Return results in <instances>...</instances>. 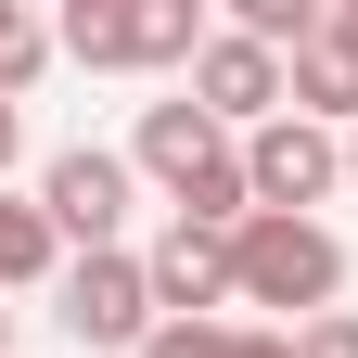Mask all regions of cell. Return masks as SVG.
Here are the masks:
<instances>
[{
	"mask_svg": "<svg viewBox=\"0 0 358 358\" xmlns=\"http://www.w3.org/2000/svg\"><path fill=\"white\" fill-rule=\"evenodd\" d=\"M333 294H345V243L320 217H243L231 231V307H294V333H307V320H333Z\"/></svg>",
	"mask_w": 358,
	"mask_h": 358,
	"instance_id": "obj_1",
	"label": "cell"
},
{
	"mask_svg": "<svg viewBox=\"0 0 358 358\" xmlns=\"http://www.w3.org/2000/svg\"><path fill=\"white\" fill-rule=\"evenodd\" d=\"M52 38H64V64H90V77H154V64H192L217 26L192 13V0H77Z\"/></svg>",
	"mask_w": 358,
	"mask_h": 358,
	"instance_id": "obj_2",
	"label": "cell"
},
{
	"mask_svg": "<svg viewBox=\"0 0 358 358\" xmlns=\"http://www.w3.org/2000/svg\"><path fill=\"white\" fill-rule=\"evenodd\" d=\"M52 294H64V333H77V345H103V358H141V345L166 333L154 268L128 256V243H115V256H64V282H52Z\"/></svg>",
	"mask_w": 358,
	"mask_h": 358,
	"instance_id": "obj_3",
	"label": "cell"
},
{
	"mask_svg": "<svg viewBox=\"0 0 358 358\" xmlns=\"http://www.w3.org/2000/svg\"><path fill=\"white\" fill-rule=\"evenodd\" d=\"M128 154H103V141H77V154H52L38 166V217L77 243V256H115V231H128Z\"/></svg>",
	"mask_w": 358,
	"mask_h": 358,
	"instance_id": "obj_4",
	"label": "cell"
},
{
	"mask_svg": "<svg viewBox=\"0 0 358 358\" xmlns=\"http://www.w3.org/2000/svg\"><path fill=\"white\" fill-rule=\"evenodd\" d=\"M192 103H205L217 128H243V141H256L268 115H294V64H282V52H256L243 26H217L205 52H192Z\"/></svg>",
	"mask_w": 358,
	"mask_h": 358,
	"instance_id": "obj_5",
	"label": "cell"
},
{
	"mask_svg": "<svg viewBox=\"0 0 358 358\" xmlns=\"http://www.w3.org/2000/svg\"><path fill=\"white\" fill-rule=\"evenodd\" d=\"M243 179H256V217H307V205L345 179V141L307 128V115H268L256 141H243Z\"/></svg>",
	"mask_w": 358,
	"mask_h": 358,
	"instance_id": "obj_6",
	"label": "cell"
},
{
	"mask_svg": "<svg viewBox=\"0 0 358 358\" xmlns=\"http://www.w3.org/2000/svg\"><path fill=\"white\" fill-rule=\"evenodd\" d=\"M231 154H243V141L192 103V90H179V103H141V141H128V166H141V179H166V205L192 192L205 166H231Z\"/></svg>",
	"mask_w": 358,
	"mask_h": 358,
	"instance_id": "obj_7",
	"label": "cell"
},
{
	"mask_svg": "<svg viewBox=\"0 0 358 358\" xmlns=\"http://www.w3.org/2000/svg\"><path fill=\"white\" fill-rule=\"evenodd\" d=\"M141 268H154V307H166V320H205V307H231V231H192V217H166Z\"/></svg>",
	"mask_w": 358,
	"mask_h": 358,
	"instance_id": "obj_8",
	"label": "cell"
},
{
	"mask_svg": "<svg viewBox=\"0 0 358 358\" xmlns=\"http://www.w3.org/2000/svg\"><path fill=\"white\" fill-rule=\"evenodd\" d=\"M294 115L333 128V141H358V52H345V26H320L294 52Z\"/></svg>",
	"mask_w": 358,
	"mask_h": 358,
	"instance_id": "obj_9",
	"label": "cell"
},
{
	"mask_svg": "<svg viewBox=\"0 0 358 358\" xmlns=\"http://www.w3.org/2000/svg\"><path fill=\"white\" fill-rule=\"evenodd\" d=\"M26 282H64V231L0 192V294H26Z\"/></svg>",
	"mask_w": 358,
	"mask_h": 358,
	"instance_id": "obj_10",
	"label": "cell"
},
{
	"mask_svg": "<svg viewBox=\"0 0 358 358\" xmlns=\"http://www.w3.org/2000/svg\"><path fill=\"white\" fill-rule=\"evenodd\" d=\"M52 52H64V38L38 26L26 0H0V103H26V90H38V64H52Z\"/></svg>",
	"mask_w": 358,
	"mask_h": 358,
	"instance_id": "obj_11",
	"label": "cell"
},
{
	"mask_svg": "<svg viewBox=\"0 0 358 358\" xmlns=\"http://www.w3.org/2000/svg\"><path fill=\"white\" fill-rule=\"evenodd\" d=\"M294 358H358V320H345V307H333V320H307V333H294Z\"/></svg>",
	"mask_w": 358,
	"mask_h": 358,
	"instance_id": "obj_12",
	"label": "cell"
},
{
	"mask_svg": "<svg viewBox=\"0 0 358 358\" xmlns=\"http://www.w3.org/2000/svg\"><path fill=\"white\" fill-rule=\"evenodd\" d=\"M217 358H294V333H243V320H231V345H217Z\"/></svg>",
	"mask_w": 358,
	"mask_h": 358,
	"instance_id": "obj_13",
	"label": "cell"
},
{
	"mask_svg": "<svg viewBox=\"0 0 358 358\" xmlns=\"http://www.w3.org/2000/svg\"><path fill=\"white\" fill-rule=\"evenodd\" d=\"M13 154H26V115H13V103H0V179H13Z\"/></svg>",
	"mask_w": 358,
	"mask_h": 358,
	"instance_id": "obj_14",
	"label": "cell"
},
{
	"mask_svg": "<svg viewBox=\"0 0 358 358\" xmlns=\"http://www.w3.org/2000/svg\"><path fill=\"white\" fill-rule=\"evenodd\" d=\"M333 26H345V52H358V0H345V13H333Z\"/></svg>",
	"mask_w": 358,
	"mask_h": 358,
	"instance_id": "obj_15",
	"label": "cell"
},
{
	"mask_svg": "<svg viewBox=\"0 0 358 358\" xmlns=\"http://www.w3.org/2000/svg\"><path fill=\"white\" fill-rule=\"evenodd\" d=\"M0 358H13V307H0Z\"/></svg>",
	"mask_w": 358,
	"mask_h": 358,
	"instance_id": "obj_16",
	"label": "cell"
},
{
	"mask_svg": "<svg viewBox=\"0 0 358 358\" xmlns=\"http://www.w3.org/2000/svg\"><path fill=\"white\" fill-rule=\"evenodd\" d=\"M345 179H358V141H345Z\"/></svg>",
	"mask_w": 358,
	"mask_h": 358,
	"instance_id": "obj_17",
	"label": "cell"
}]
</instances>
